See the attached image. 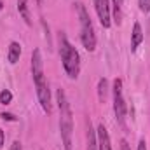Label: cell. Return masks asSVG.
<instances>
[{"label": "cell", "mask_w": 150, "mask_h": 150, "mask_svg": "<svg viewBox=\"0 0 150 150\" xmlns=\"http://www.w3.org/2000/svg\"><path fill=\"white\" fill-rule=\"evenodd\" d=\"M119 150H131V147H129V143L126 140H120V149Z\"/></svg>", "instance_id": "ac0fdd59"}, {"label": "cell", "mask_w": 150, "mask_h": 150, "mask_svg": "<svg viewBox=\"0 0 150 150\" xmlns=\"http://www.w3.org/2000/svg\"><path fill=\"white\" fill-rule=\"evenodd\" d=\"M143 42V32H142V25L134 23L133 25V33H131V51L136 52V49L140 47V44Z\"/></svg>", "instance_id": "ba28073f"}, {"label": "cell", "mask_w": 150, "mask_h": 150, "mask_svg": "<svg viewBox=\"0 0 150 150\" xmlns=\"http://www.w3.org/2000/svg\"><path fill=\"white\" fill-rule=\"evenodd\" d=\"M75 5H77V14H79V21H80V42L86 51L93 52L96 49V32H94L93 21H91L89 12L82 2H77Z\"/></svg>", "instance_id": "277c9868"}, {"label": "cell", "mask_w": 150, "mask_h": 150, "mask_svg": "<svg viewBox=\"0 0 150 150\" xmlns=\"http://www.w3.org/2000/svg\"><path fill=\"white\" fill-rule=\"evenodd\" d=\"M96 134H98V150H112V143H110L108 131H107V127H105L103 124L98 126Z\"/></svg>", "instance_id": "52a82bcc"}, {"label": "cell", "mask_w": 150, "mask_h": 150, "mask_svg": "<svg viewBox=\"0 0 150 150\" xmlns=\"http://www.w3.org/2000/svg\"><path fill=\"white\" fill-rule=\"evenodd\" d=\"M37 5H42V0H37Z\"/></svg>", "instance_id": "7402d4cb"}, {"label": "cell", "mask_w": 150, "mask_h": 150, "mask_svg": "<svg viewBox=\"0 0 150 150\" xmlns=\"http://www.w3.org/2000/svg\"><path fill=\"white\" fill-rule=\"evenodd\" d=\"M58 42H59V56H61L65 74L70 79H77L80 74V54H79V51L68 42V38L63 32L59 33Z\"/></svg>", "instance_id": "3957f363"}, {"label": "cell", "mask_w": 150, "mask_h": 150, "mask_svg": "<svg viewBox=\"0 0 150 150\" xmlns=\"http://www.w3.org/2000/svg\"><path fill=\"white\" fill-rule=\"evenodd\" d=\"M112 2H113V9H115V21L120 23V9H122L124 0H112Z\"/></svg>", "instance_id": "5bb4252c"}, {"label": "cell", "mask_w": 150, "mask_h": 150, "mask_svg": "<svg viewBox=\"0 0 150 150\" xmlns=\"http://www.w3.org/2000/svg\"><path fill=\"white\" fill-rule=\"evenodd\" d=\"M138 5H140V11L149 14L150 12V0H138Z\"/></svg>", "instance_id": "9a60e30c"}, {"label": "cell", "mask_w": 150, "mask_h": 150, "mask_svg": "<svg viewBox=\"0 0 150 150\" xmlns=\"http://www.w3.org/2000/svg\"><path fill=\"white\" fill-rule=\"evenodd\" d=\"M0 117H2L4 120H11V122H14V120H16V117H14L12 113H7V112H2V113H0Z\"/></svg>", "instance_id": "2e32d148"}, {"label": "cell", "mask_w": 150, "mask_h": 150, "mask_svg": "<svg viewBox=\"0 0 150 150\" xmlns=\"http://www.w3.org/2000/svg\"><path fill=\"white\" fill-rule=\"evenodd\" d=\"M18 12H19V16L25 19V23H26L28 26H32V16H30L28 0H18Z\"/></svg>", "instance_id": "30bf717a"}, {"label": "cell", "mask_w": 150, "mask_h": 150, "mask_svg": "<svg viewBox=\"0 0 150 150\" xmlns=\"http://www.w3.org/2000/svg\"><path fill=\"white\" fill-rule=\"evenodd\" d=\"M2 9H4V2L0 0V11H2Z\"/></svg>", "instance_id": "44dd1931"}, {"label": "cell", "mask_w": 150, "mask_h": 150, "mask_svg": "<svg viewBox=\"0 0 150 150\" xmlns=\"http://www.w3.org/2000/svg\"><path fill=\"white\" fill-rule=\"evenodd\" d=\"M107 94H108V80L105 77H101L98 80V98H100L101 103L107 100Z\"/></svg>", "instance_id": "7c38bea8"}, {"label": "cell", "mask_w": 150, "mask_h": 150, "mask_svg": "<svg viewBox=\"0 0 150 150\" xmlns=\"http://www.w3.org/2000/svg\"><path fill=\"white\" fill-rule=\"evenodd\" d=\"M11 101H12V93H11L9 89L0 91V103H2V105H9Z\"/></svg>", "instance_id": "4fadbf2b"}, {"label": "cell", "mask_w": 150, "mask_h": 150, "mask_svg": "<svg viewBox=\"0 0 150 150\" xmlns=\"http://www.w3.org/2000/svg\"><path fill=\"white\" fill-rule=\"evenodd\" d=\"M21 58V44L19 42H11L9 44V52H7V59L11 65H16Z\"/></svg>", "instance_id": "9c48e42d"}, {"label": "cell", "mask_w": 150, "mask_h": 150, "mask_svg": "<svg viewBox=\"0 0 150 150\" xmlns=\"http://www.w3.org/2000/svg\"><path fill=\"white\" fill-rule=\"evenodd\" d=\"M112 94H113V113L119 124L126 122V113H127V105L124 100V91H122V79H115L112 86Z\"/></svg>", "instance_id": "5b68a950"}, {"label": "cell", "mask_w": 150, "mask_h": 150, "mask_svg": "<svg viewBox=\"0 0 150 150\" xmlns=\"http://www.w3.org/2000/svg\"><path fill=\"white\" fill-rule=\"evenodd\" d=\"M58 108H59V131H61V142L65 150H72V134H74V119H72V108L68 103V98L63 89H58L56 93Z\"/></svg>", "instance_id": "7a4b0ae2"}, {"label": "cell", "mask_w": 150, "mask_h": 150, "mask_svg": "<svg viewBox=\"0 0 150 150\" xmlns=\"http://www.w3.org/2000/svg\"><path fill=\"white\" fill-rule=\"evenodd\" d=\"M98 134L91 126V120L87 122V150H98Z\"/></svg>", "instance_id": "8fae6325"}, {"label": "cell", "mask_w": 150, "mask_h": 150, "mask_svg": "<svg viewBox=\"0 0 150 150\" xmlns=\"http://www.w3.org/2000/svg\"><path fill=\"white\" fill-rule=\"evenodd\" d=\"M32 75H33V84H35L38 103H40L42 110L49 115V113L52 112V107H51V91H49V84H47L45 75H44V59H42L40 49H35L32 52Z\"/></svg>", "instance_id": "6da1fadb"}, {"label": "cell", "mask_w": 150, "mask_h": 150, "mask_svg": "<svg viewBox=\"0 0 150 150\" xmlns=\"http://www.w3.org/2000/svg\"><path fill=\"white\" fill-rule=\"evenodd\" d=\"M11 150H23V147H21V142H12V145H11Z\"/></svg>", "instance_id": "e0dca14e"}, {"label": "cell", "mask_w": 150, "mask_h": 150, "mask_svg": "<svg viewBox=\"0 0 150 150\" xmlns=\"http://www.w3.org/2000/svg\"><path fill=\"white\" fill-rule=\"evenodd\" d=\"M4 143H5V133L0 129V149L4 147Z\"/></svg>", "instance_id": "ffe728a7"}, {"label": "cell", "mask_w": 150, "mask_h": 150, "mask_svg": "<svg viewBox=\"0 0 150 150\" xmlns=\"http://www.w3.org/2000/svg\"><path fill=\"white\" fill-rule=\"evenodd\" d=\"M94 4V11L98 14V19L101 23L103 28H110L112 21H110V5H108V0H93Z\"/></svg>", "instance_id": "8992f818"}, {"label": "cell", "mask_w": 150, "mask_h": 150, "mask_svg": "<svg viewBox=\"0 0 150 150\" xmlns=\"http://www.w3.org/2000/svg\"><path fill=\"white\" fill-rule=\"evenodd\" d=\"M138 150H147V143H145V140H143V138L138 142Z\"/></svg>", "instance_id": "d6986e66"}]
</instances>
